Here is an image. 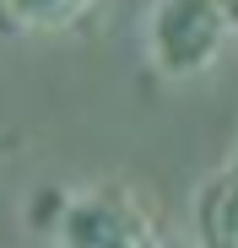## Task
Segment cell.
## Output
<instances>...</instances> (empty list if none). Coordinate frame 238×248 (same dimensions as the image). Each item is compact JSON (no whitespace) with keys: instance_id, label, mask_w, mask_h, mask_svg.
I'll return each instance as SVG.
<instances>
[{"instance_id":"6da1fadb","label":"cell","mask_w":238,"mask_h":248,"mask_svg":"<svg viewBox=\"0 0 238 248\" xmlns=\"http://www.w3.org/2000/svg\"><path fill=\"white\" fill-rule=\"evenodd\" d=\"M141 38L163 81H195L238 49V0H152Z\"/></svg>"},{"instance_id":"7a4b0ae2","label":"cell","mask_w":238,"mask_h":248,"mask_svg":"<svg viewBox=\"0 0 238 248\" xmlns=\"http://www.w3.org/2000/svg\"><path fill=\"white\" fill-rule=\"evenodd\" d=\"M49 237L60 248H168L157 205L130 184H87L54 200Z\"/></svg>"},{"instance_id":"3957f363","label":"cell","mask_w":238,"mask_h":248,"mask_svg":"<svg viewBox=\"0 0 238 248\" xmlns=\"http://www.w3.org/2000/svg\"><path fill=\"white\" fill-rule=\"evenodd\" d=\"M195 248H238V151L195 194Z\"/></svg>"},{"instance_id":"277c9868","label":"cell","mask_w":238,"mask_h":248,"mask_svg":"<svg viewBox=\"0 0 238 248\" xmlns=\"http://www.w3.org/2000/svg\"><path fill=\"white\" fill-rule=\"evenodd\" d=\"M98 0H0V22L11 32H60L76 27Z\"/></svg>"}]
</instances>
